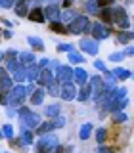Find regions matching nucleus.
<instances>
[{"instance_id": "1", "label": "nucleus", "mask_w": 134, "mask_h": 153, "mask_svg": "<svg viewBox=\"0 0 134 153\" xmlns=\"http://www.w3.org/2000/svg\"><path fill=\"white\" fill-rule=\"evenodd\" d=\"M19 119H21L23 128H36L40 124V115L31 111L29 107H19Z\"/></svg>"}, {"instance_id": "2", "label": "nucleus", "mask_w": 134, "mask_h": 153, "mask_svg": "<svg viewBox=\"0 0 134 153\" xmlns=\"http://www.w3.org/2000/svg\"><path fill=\"white\" fill-rule=\"evenodd\" d=\"M56 146H60V142H57V138L54 136V134H42L40 136V140L36 142V147H35V151L36 153H50L52 149H54Z\"/></svg>"}, {"instance_id": "3", "label": "nucleus", "mask_w": 134, "mask_h": 153, "mask_svg": "<svg viewBox=\"0 0 134 153\" xmlns=\"http://www.w3.org/2000/svg\"><path fill=\"white\" fill-rule=\"evenodd\" d=\"M25 98H27V92H25V86L23 84H17V86H13L12 90H8V105L10 107L21 105Z\"/></svg>"}, {"instance_id": "4", "label": "nucleus", "mask_w": 134, "mask_h": 153, "mask_svg": "<svg viewBox=\"0 0 134 153\" xmlns=\"http://www.w3.org/2000/svg\"><path fill=\"white\" fill-rule=\"evenodd\" d=\"M90 27V19L86 16H77L73 21H69V27H67V33L71 35H80V33H86Z\"/></svg>"}, {"instance_id": "5", "label": "nucleus", "mask_w": 134, "mask_h": 153, "mask_svg": "<svg viewBox=\"0 0 134 153\" xmlns=\"http://www.w3.org/2000/svg\"><path fill=\"white\" fill-rule=\"evenodd\" d=\"M111 19L121 29H128V27H130V19H128L124 8H111Z\"/></svg>"}, {"instance_id": "6", "label": "nucleus", "mask_w": 134, "mask_h": 153, "mask_svg": "<svg viewBox=\"0 0 134 153\" xmlns=\"http://www.w3.org/2000/svg\"><path fill=\"white\" fill-rule=\"evenodd\" d=\"M60 98L65 100V102H71V100L77 98V88L73 82H63L60 88Z\"/></svg>"}, {"instance_id": "7", "label": "nucleus", "mask_w": 134, "mask_h": 153, "mask_svg": "<svg viewBox=\"0 0 134 153\" xmlns=\"http://www.w3.org/2000/svg\"><path fill=\"white\" fill-rule=\"evenodd\" d=\"M73 80V69L71 67H65V65H60L56 71V82H71Z\"/></svg>"}, {"instance_id": "8", "label": "nucleus", "mask_w": 134, "mask_h": 153, "mask_svg": "<svg viewBox=\"0 0 134 153\" xmlns=\"http://www.w3.org/2000/svg\"><path fill=\"white\" fill-rule=\"evenodd\" d=\"M79 48L83 52H86V54H90V56H96L98 54V40H94V38H83V40L79 42Z\"/></svg>"}, {"instance_id": "9", "label": "nucleus", "mask_w": 134, "mask_h": 153, "mask_svg": "<svg viewBox=\"0 0 134 153\" xmlns=\"http://www.w3.org/2000/svg\"><path fill=\"white\" fill-rule=\"evenodd\" d=\"M88 29L92 31L94 40H102V38H107L109 35H111V31H109L105 25H102V23H94V25H90Z\"/></svg>"}, {"instance_id": "10", "label": "nucleus", "mask_w": 134, "mask_h": 153, "mask_svg": "<svg viewBox=\"0 0 134 153\" xmlns=\"http://www.w3.org/2000/svg\"><path fill=\"white\" fill-rule=\"evenodd\" d=\"M42 13H44V19H50V21H60L61 10H60L57 4H48V6L42 10Z\"/></svg>"}, {"instance_id": "11", "label": "nucleus", "mask_w": 134, "mask_h": 153, "mask_svg": "<svg viewBox=\"0 0 134 153\" xmlns=\"http://www.w3.org/2000/svg\"><path fill=\"white\" fill-rule=\"evenodd\" d=\"M36 80L40 82V86H42V88H46V86H48V84H52L56 79H54V75H52V71L44 67V69H40V71H38V76H36Z\"/></svg>"}, {"instance_id": "12", "label": "nucleus", "mask_w": 134, "mask_h": 153, "mask_svg": "<svg viewBox=\"0 0 134 153\" xmlns=\"http://www.w3.org/2000/svg\"><path fill=\"white\" fill-rule=\"evenodd\" d=\"M73 84H79L83 86L88 82V73H86L84 69H80V67H77V69H73V80H71Z\"/></svg>"}, {"instance_id": "13", "label": "nucleus", "mask_w": 134, "mask_h": 153, "mask_svg": "<svg viewBox=\"0 0 134 153\" xmlns=\"http://www.w3.org/2000/svg\"><path fill=\"white\" fill-rule=\"evenodd\" d=\"M12 84H13V80H12V76H10V73L0 67V90H10Z\"/></svg>"}, {"instance_id": "14", "label": "nucleus", "mask_w": 134, "mask_h": 153, "mask_svg": "<svg viewBox=\"0 0 134 153\" xmlns=\"http://www.w3.org/2000/svg\"><path fill=\"white\" fill-rule=\"evenodd\" d=\"M29 2L31 0H17L16 4H13V10H16V13L19 17H27L29 13Z\"/></svg>"}, {"instance_id": "15", "label": "nucleus", "mask_w": 134, "mask_h": 153, "mask_svg": "<svg viewBox=\"0 0 134 153\" xmlns=\"http://www.w3.org/2000/svg\"><path fill=\"white\" fill-rule=\"evenodd\" d=\"M19 56V63L23 67H29V65H35V54L33 52H21Z\"/></svg>"}, {"instance_id": "16", "label": "nucleus", "mask_w": 134, "mask_h": 153, "mask_svg": "<svg viewBox=\"0 0 134 153\" xmlns=\"http://www.w3.org/2000/svg\"><path fill=\"white\" fill-rule=\"evenodd\" d=\"M19 69H23V65L19 63L16 57H6V71H8L10 75H13V73H16V71H19Z\"/></svg>"}, {"instance_id": "17", "label": "nucleus", "mask_w": 134, "mask_h": 153, "mask_svg": "<svg viewBox=\"0 0 134 153\" xmlns=\"http://www.w3.org/2000/svg\"><path fill=\"white\" fill-rule=\"evenodd\" d=\"M27 17L35 23H44V13H42V8H33L31 12L27 13Z\"/></svg>"}, {"instance_id": "18", "label": "nucleus", "mask_w": 134, "mask_h": 153, "mask_svg": "<svg viewBox=\"0 0 134 153\" xmlns=\"http://www.w3.org/2000/svg\"><path fill=\"white\" fill-rule=\"evenodd\" d=\"M44 96H46V90H44V88L35 90V92L31 94V103H33V105H40L42 102H44Z\"/></svg>"}, {"instance_id": "19", "label": "nucleus", "mask_w": 134, "mask_h": 153, "mask_svg": "<svg viewBox=\"0 0 134 153\" xmlns=\"http://www.w3.org/2000/svg\"><path fill=\"white\" fill-rule=\"evenodd\" d=\"M92 98V88H90V84L86 82L83 84V90L80 92H77V100H80V102H86V100Z\"/></svg>"}, {"instance_id": "20", "label": "nucleus", "mask_w": 134, "mask_h": 153, "mask_svg": "<svg viewBox=\"0 0 134 153\" xmlns=\"http://www.w3.org/2000/svg\"><path fill=\"white\" fill-rule=\"evenodd\" d=\"M111 73H113V76L117 80H127V79H130V76H132L130 71H128V69H123V67H117V69L111 71Z\"/></svg>"}, {"instance_id": "21", "label": "nucleus", "mask_w": 134, "mask_h": 153, "mask_svg": "<svg viewBox=\"0 0 134 153\" xmlns=\"http://www.w3.org/2000/svg\"><path fill=\"white\" fill-rule=\"evenodd\" d=\"M38 67L36 65H29L25 67V80H29V82H33V80H36V76H38Z\"/></svg>"}, {"instance_id": "22", "label": "nucleus", "mask_w": 134, "mask_h": 153, "mask_svg": "<svg viewBox=\"0 0 134 153\" xmlns=\"http://www.w3.org/2000/svg\"><path fill=\"white\" fill-rule=\"evenodd\" d=\"M21 143L23 146H31L33 143V140H35V138H33V132H31V128H23V132H21Z\"/></svg>"}, {"instance_id": "23", "label": "nucleus", "mask_w": 134, "mask_h": 153, "mask_svg": "<svg viewBox=\"0 0 134 153\" xmlns=\"http://www.w3.org/2000/svg\"><path fill=\"white\" fill-rule=\"evenodd\" d=\"M60 103H52V105H48V107H44V115L46 117H57V115H60Z\"/></svg>"}, {"instance_id": "24", "label": "nucleus", "mask_w": 134, "mask_h": 153, "mask_svg": "<svg viewBox=\"0 0 134 153\" xmlns=\"http://www.w3.org/2000/svg\"><path fill=\"white\" fill-rule=\"evenodd\" d=\"M92 130H94V128H92V124H90V123H84L83 126H80V132H79L80 140H88V138H90V134H92Z\"/></svg>"}, {"instance_id": "25", "label": "nucleus", "mask_w": 134, "mask_h": 153, "mask_svg": "<svg viewBox=\"0 0 134 153\" xmlns=\"http://www.w3.org/2000/svg\"><path fill=\"white\" fill-rule=\"evenodd\" d=\"M132 38H134V33H130L128 29H127V31H123V33H119V35H117V40L121 42V44H128V42H130Z\"/></svg>"}, {"instance_id": "26", "label": "nucleus", "mask_w": 134, "mask_h": 153, "mask_svg": "<svg viewBox=\"0 0 134 153\" xmlns=\"http://www.w3.org/2000/svg\"><path fill=\"white\" fill-rule=\"evenodd\" d=\"M52 130H54V123H52V121H46L44 124H38V126H36V132L38 134H40V136H42V134H48V132H52Z\"/></svg>"}, {"instance_id": "27", "label": "nucleus", "mask_w": 134, "mask_h": 153, "mask_svg": "<svg viewBox=\"0 0 134 153\" xmlns=\"http://www.w3.org/2000/svg\"><path fill=\"white\" fill-rule=\"evenodd\" d=\"M75 17H77V12H75V10H71V8L63 10V12L60 13V19H63V21H73Z\"/></svg>"}, {"instance_id": "28", "label": "nucleus", "mask_w": 134, "mask_h": 153, "mask_svg": "<svg viewBox=\"0 0 134 153\" xmlns=\"http://www.w3.org/2000/svg\"><path fill=\"white\" fill-rule=\"evenodd\" d=\"M27 42H29V46H33L35 50H44V42H42L40 38H36V36H29Z\"/></svg>"}, {"instance_id": "29", "label": "nucleus", "mask_w": 134, "mask_h": 153, "mask_svg": "<svg viewBox=\"0 0 134 153\" xmlns=\"http://www.w3.org/2000/svg\"><path fill=\"white\" fill-rule=\"evenodd\" d=\"M98 13H100V17H102V21H105V23L113 21V19H111V6H109V8H102Z\"/></svg>"}, {"instance_id": "30", "label": "nucleus", "mask_w": 134, "mask_h": 153, "mask_svg": "<svg viewBox=\"0 0 134 153\" xmlns=\"http://www.w3.org/2000/svg\"><path fill=\"white\" fill-rule=\"evenodd\" d=\"M50 29H52L54 33H60V35H65V33H67V29L61 25L60 21H52V23H50Z\"/></svg>"}, {"instance_id": "31", "label": "nucleus", "mask_w": 134, "mask_h": 153, "mask_svg": "<svg viewBox=\"0 0 134 153\" xmlns=\"http://www.w3.org/2000/svg\"><path fill=\"white\" fill-rule=\"evenodd\" d=\"M67 54H69V61L71 63H84V57L80 56V54H77V52H67Z\"/></svg>"}, {"instance_id": "32", "label": "nucleus", "mask_w": 134, "mask_h": 153, "mask_svg": "<svg viewBox=\"0 0 134 153\" xmlns=\"http://www.w3.org/2000/svg\"><path fill=\"white\" fill-rule=\"evenodd\" d=\"M46 92L50 94V96H60V86H57L56 80H54L52 84H48V86H46Z\"/></svg>"}, {"instance_id": "33", "label": "nucleus", "mask_w": 134, "mask_h": 153, "mask_svg": "<svg viewBox=\"0 0 134 153\" xmlns=\"http://www.w3.org/2000/svg\"><path fill=\"white\" fill-rule=\"evenodd\" d=\"M115 115H113V123L115 124H119V123H124V121H127V113H123V111H113Z\"/></svg>"}, {"instance_id": "34", "label": "nucleus", "mask_w": 134, "mask_h": 153, "mask_svg": "<svg viewBox=\"0 0 134 153\" xmlns=\"http://www.w3.org/2000/svg\"><path fill=\"white\" fill-rule=\"evenodd\" d=\"M105 138H107V132H105V128H98V130H96V142H98V143H103Z\"/></svg>"}, {"instance_id": "35", "label": "nucleus", "mask_w": 134, "mask_h": 153, "mask_svg": "<svg viewBox=\"0 0 134 153\" xmlns=\"http://www.w3.org/2000/svg\"><path fill=\"white\" fill-rule=\"evenodd\" d=\"M86 12H90V13H98V12H100V8H98V4H96V0H90V2H86Z\"/></svg>"}, {"instance_id": "36", "label": "nucleus", "mask_w": 134, "mask_h": 153, "mask_svg": "<svg viewBox=\"0 0 134 153\" xmlns=\"http://www.w3.org/2000/svg\"><path fill=\"white\" fill-rule=\"evenodd\" d=\"M54 128H61V126H65V119L61 117V115H57V117H54Z\"/></svg>"}, {"instance_id": "37", "label": "nucleus", "mask_w": 134, "mask_h": 153, "mask_svg": "<svg viewBox=\"0 0 134 153\" xmlns=\"http://www.w3.org/2000/svg\"><path fill=\"white\" fill-rule=\"evenodd\" d=\"M75 46H71V44H67V42H61V44H57V52H71Z\"/></svg>"}, {"instance_id": "38", "label": "nucleus", "mask_w": 134, "mask_h": 153, "mask_svg": "<svg viewBox=\"0 0 134 153\" xmlns=\"http://www.w3.org/2000/svg\"><path fill=\"white\" fill-rule=\"evenodd\" d=\"M2 134L6 138H13V128H12V124H6L4 126V130H2Z\"/></svg>"}, {"instance_id": "39", "label": "nucleus", "mask_w": 134, "mask_h": 153, "mask_svg": "<svg viewBox=\"0 0 134 153\" xmlns=\"http://www.w3.org/2000/svg\"><path fill=\"white\" fill-rule=\"evenodd\" d=\"M115 0H96V4H98V8H109Z\"/></svg>"}, {"instance_id": "40", "label": "nucleus", "mask_w": 134, "mask_h": 153, "mask_svg": "<svg viewBox=\"0 0 134 153\" xmlns=\"http://www.w3.org/2000/svg\"><path fill=\"white\" fill-rule=\"evenodd\" d=\"M123 57H124L123 52H113V54L109 56V59H111V61H123Z\"/></svg>"}, {"instance_id": "41", "label": "nucleus", "mask_w": 134, "mask_h": 153, "mask_svg": "<svg viewBox=\"0 0 134 153\" xmlns=\"http://www.w3.org/2000/svg\"><path fill=\"white\" fill-rule=\"evenodd\" d=\"M16 0H0V8H13Z\"/></svg>"}, {"instance_id": "42", "label": "nucleus", "mask_w": 134, "mask_h": 153, "mask_svg": "<svg viewBox=\"0 0 134 153\" xmlns=\"http://www.w3.org/2000/svg\"><path fill=\"white\" fill-rule=\"evenodd\" d=\"M0 103L8 105V90H2V92H0Z\"/></svg>"}, {"instance_id": "43", "label": "nucleus", "mask_w": 134, "mask_h": 153, "mask_svg": "<svg viewBox=\"0 0 134 153\" xmlns=\"http://www.w3.org/2000/svg\"><path fill=\"white\" fill-rule=\"evenodd\" d=\"M94 67H96L98 71H105V63H103V61H100V59L94 61Z\"/></svg>"}, {"instance_id": "44", "label": "nucleus", "mask_w": 134, "mask_h": 153, "mask_svg": "<svg viewBox=\"0 0 134 153\" xmlns=\"http://www.w3.org/2000/svg\"><path fill=\"white\" fill-rule=\"evenodd\" d=\"M48 65H50V59H48V57H42V59L38 61L36 67H42V69H44V67H48Z\"/></svg>"}, {"instance_id": "45", "label": "nucleus", "mask_w": 134, "mask_h": 153, "mask_svg": "<svg viewBox=\"0 0 134 153\" xmlns=\"http://www.w3.org/2000/svg\"><path fill=\"white\" fill-rule=\"evenodd\" d=\"M25 92H27V94H29V96H31V94H33V92H35V86H33V84H31V82H29V86H25Z\"/></svg>"}, {"instance_id": "46", "label": "nucleus", "mask_w": 134, "mask_h": 153, "mask_svg": "<svg viewBox=\"0 0 134 153\" xmlns=\"http://www.w3.org/2000/svg\"><path fill=\"white\" fill-rule=\"evenodd\" d=\"M123 54H124V56H132V54H134V48H132V46H128L127 50L123 52Z\"/></svg>"}, {"instance_id": "47", "label": "nucleus", "mask_w": 134, "mask_h": 153, "mask_svg": "<svg viewBox=\"0 0 134 153\" xmlns=\"http://www.w3.org/2000/svg\"><path fill=\"white\" fill-rule=\"evenodd\" d=\"M50 153H63V147H61V146H56V147H54V149H52Z\"/></svg>"}, {"instance_id": "48", "label": "nucleus", "mask_w": 134, "mask_h": 153, "mask_svg": "<svg viewBox=\"0 0 134 153\" xmlns=\"http://www.w3.org/2000/svg\"><path fill=\"white\" fill-rule=\"evenodd\" d=\"M17 111H16V109H13V107H10L8 109V111H6V115H8V117H13V115H16Z\"/></svg>"}, {"instance_id": "49", "label": "nucleus", "mask_w": 134, "mask_h": 153, "mask_svg": "<svg viewBox=\"0 0 134 153\" xmlns=\"http://www.w3.org/2000/svg\"><path fill=\"white\" fill-rule=\"evenodd\" d=\"M2 33H4V36H6V38H12V35H13L10 29H6V31H2Z\"/></svg>"}, {"instance_id": "50", "label": "nucleus", "mask_w": 134, "mask_h": 153, "mask_svg": "<svg viewBox=\"0 0 134 153\" xmlns=\"http://www.w3.org/2000/svg\"><path fill=\"white\" fill-rule=\"evenodd\" d=\"M73 2H75V0H63V4H65V8H71V6H73Z\"/></svg>"}, {"instance_id": "51", "label": "nucleus", "mask_w": 134, "mask_h": 153, "mask_svg": "<svg viewBox=\"0 0 134 153\" xmlns=\"http://www.w3.org/2000/svg\"><path fill=\"white\" fill-rule=\"evenodd\" d=\"M98 153H113L111 149H107V147H100V151Z\"/></svg>"}, {"instance_id": "52", "label": "nucleus", "mask_w": 134, "mask_h": 153, "mask_svg": "<svg viewBox=\"0 0 134 153\" xmlns=\"http://www.w3.org/2000/svg\"><path fill=\"white\" fill-rule=\"evenodd\" d=\"M2 57H4V52H0V61H2Z\"/></svg>"}, {"instance_id": "53", "label": "nucleus", "mask_w": 134, "mask_h": 153, "mask_svg": "<svg viewBox=\"0 0 134 153\" xmlns=\"http://www.w3.org/2000/svg\"><path fill=\"white\" fill-rule=\"evenodd\" d=\"M2 138H4V134H2V130H0V140H2Z\"/></svg>"}, {"instance_id": "54", "label": "nucleus", "mask_w": 134, "mask_h": 153, "mask_svg": "<svg viewBox=\"0 0 134 153\" xmlns=\"http://www.w3.org/2000/svg\"><path fill=\"white\" fill-rule=\"evenodd\" d=\"M44 2H50V0H44Z\"/></svg>"}, {"instance_id": "55", "label": "nucleus", "mask_w": 134, "mask_h": 153, "mask_svg": "<svg viewBox=\"0 0 134 153\" xmlns=\"http://www.w3.org/2000/svg\"><path fill=\"white\" fill-rule=\"evenodd\" d=\"M0 38H2V35H0Z\"/></svg>"}]
</instances>
